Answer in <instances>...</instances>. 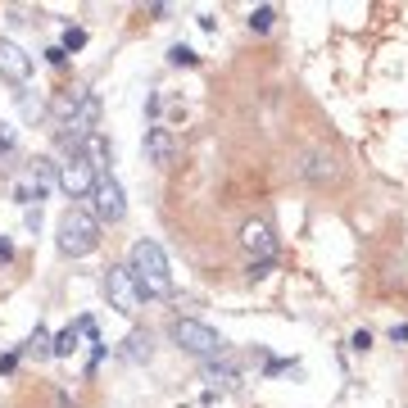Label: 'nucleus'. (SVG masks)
I'll return each instance as SVG.
<instances>
[{"label": "nucleus", "instance_id": "1", "mask_svg": "<svg viewBox=\"0 0 408 408\" xmlns=\"http://www.w3.org/2000/svg\"><path fill=\"white\" fill-rule=\"evenodd\" d=\"M127 272H132L136 291H141V300L145 295H172V272H168V258L159 250V241H145V236L136 241L127 250Z\"/></svg>", "mask_w": 408, "mask_h": 408}, {"label": "nucleus", "instance_id": "2", "mask_svg": "<svg viewBox=\"0 0 408 408\" xmlns=\"http://www.w3.org/2000/svg\"><path fill=\"white\" fill-rule=\"evenodd\" d=\"M55 245H59V254H68V258H86L100 245V222H95L86 209H64L55 222Z\"/></svg>", "mask_w": 408, "mask_h": 408}, {"label": "nucleus", "instance_id": "3", "mask_svg": "<svg viewBox=\"0 0 408 408\" xmlns=\"http://www.w3.org/2000/svg\"><path fill=\"white\" fill-rule=\"evenodd\" d=\"M168 336H172V345H177V350H187V354H195V358H204V363H214V358L227 354V340H222L214 327L195 323V318H172Z\"/></svg>", "mask_w": 408, "mask_h": 408}, {"label": "nucleus", "instance_id": "4", "mask_svg": "<svg viewBox=\"0 0 408 408\" xmlns=\"http://www.w3.org/2000/svg\"><path fill=\"white\" fill-rule=\"evenodd\" d=\"M105 300H109V308H118L122 318H132L136 308H141V291H136L127 263H109L105 268Z\"/></svg>", "mask_w": 408, "mask_h": 408}, {"label": "nucleus", "instance_id": "5", "mask_svg": "<svg viewBox=\"0 0 408 408\" xmlns=\"http://www.w3.org/2000/svg\"><path fill=\"white\" fill-rule=\"evenodd\" d=\"M55 187L68 195V200H91V187H95V172L82 155L73 159H59L55 164Z\"/></svg>", "mask_w": 408, "mask_h": 408}, {"label": "nucleus", "instance_id": "6", "mask_svg": "<svg viewBox=\"0 0 408 408\" xmlns=\"http://www.w3.org/2000/svg\"><path fill=\"white\" fill-rule=\"evenodd\" d=\"M122 214H127V200H122V187L114 172H100L91 187V218L95 222H118Z\"/></svg>", "mask_w": 408, "mask_h": 408}, {"label": "nucleus", "instance_id": "7", "mask_svg": "<svg viewBox=\"0 0 408 408\" xmlns=\"http://www.w3.org/2000/svg\"><path fill=\"white\" fill-rule=\"evenodd\" d=\"M300 177L313 182V187H327V182H336V177H340L336 155H331V150H304V159H300Z\"/></svg>", "mask_w": 408, "mask_h": 408}, {"label": "nucleus", "instance_id": "8", "mask_svg": "<svg viewBox=\"0 0 408 408\" xmlns=\"http://www.w3.org/2000/svg\"><path fill=\"white\" fill-rule=\"evenodd\" d=\"M0 78L14 82V86H23V82L32 78V55L23 51V46L5 41V36H0Z\"/></svg>", "mask_w": 408, "mask_h": 408}, {"label": "nucleus", "instance_id": "9", "mask_svg": "<svg viewBox=\"0 0 408 408\" xmlns=\"http://www.w3.org/2000/svg\"><path fill=\"white\" fill-rule=\"evenodd\" d=\"M241 245L250 250V258H277V236H272V227L263 218H250L241 227Z\"/></svg>", "mask_w": 408, "mask_h": 408}, {"label": "nucleus", "instance_id": "10", "mask_svg": "<svg viewBox=\"0 0 408 408\" xmlns=\"http://www.w3.org/2000/svg\"><path fill=\"white\" fill-rule=\"evenodd\" d=\"M172 155H177V145H172V132L159 127V122H150V127H145V159H150L155 168H168Z\"/></svg>", "mask_w": 408, "mask_h": 408}, {"label": "nucleus", "instance_id": "11", "mask_svg": "<svg viewBox=\"0 0 408 408\" xmlns=\"http://www.w3.org/2000/svg\"><path fill=\"white\" fill-rule=\"evenodd\" d=\"M82 159L91 164V172H95V177H100V172L109 168V159H114V150H109V141H105L100 132H91V136L82 141Z\"/></svg>", "mask_w": 408, "mask_h": 408}, {"label": "nucleus", "instance_id": "12", "mask_svg": "<svg viewBox=\"0 0 408 408\" xmlns=\"http://www.w3.org/2000/svg\"><path fill=\"white\" fill-rule=\"evenodd\" d=\"M204 381H214L218 390H231V386H236V381H241V367L231 363V358H222V363L214 358V363L204 367Z\"/></svg>", "mask_w": 408, "mask_h": 408}, {"label": "nucleus", "instance_id": "13", "mask_svg": "<svg viewBox=\"0 0 408 408\" xmlns=\"http://www.w3.org/2000/svg\"><path fill=\"white\" fill-rule=\"evenodd\" d=\"M14 100H19V114L28 118V122H41V118H51V105H46L41 95H32V91H14Z\"/></svg>", "mask_w": 408, "mask_h": 408}, {"label": "nucleus", "instance_id": "14", "mask_svg": "<svg viewBox=\"0 0 408 408\" xmlns=\"http://www.w3.org/2000/svg\"><path fill=\"white\" fill-rule=\"evenodd\" d=\"M122 354H127L132 358V363H150V331H132V336L127 340H122Z\"/></svg>", "mask_w": 408, "mask_h": 408}, {"label": "nucleus", "instance_id": "15", "mask_svg": "<svg viewBox=\"0 0 408 408\" xmlns=\"http://www.w3.org/2000/svg\"><path fill=\"white\" fill-rule=\"evenodd\" d=\"M28 182H36L41 191L55 187V164L51 159H28Z\"/></svg>", "mask_w": 408, "mask_h": 408}, {"label": "nucleus", "instance_id": "16", "mask_svg": "<svg viewBox=\"0 0 408 408\" xmlns=\"http://www.w3.org/2000/svg\"><path fill=\"white\" fill-rule=\"evenodd\" d=\"M14 200H19L23 209H41V200H46V191L36 187V182H19V187H14Z\"/></svg>", "mask_w": 408, "mask_h": 408}, {"label": "nucleus", "instance_id": "17", "mask_svg": "<svg viewBox=\"0 0 408 408\" xmlns=\"http://www.w3.org/2000/svg\"><path fill=\"white\" fill-rule=\"evenodd\" d=\"M73 350H78V327H64V331L51 340V354H55V358H68Z\"/></svg>", "mask_w": 408, "mask_h": 408}, {"label": "nucleus", "instance_id": "18", "mask_svg": "<svg viewBox=\"0 0 408 408\" xmlns=\"http://www.w3.org/2000/svg\"><path fill=\"white\" fill-rule=\"evenodd\" d=\"M168 64H177V68H195V64H200V55H195L191 51V46H172V51H168Z\"/></svg>", "mask_w": 408, "mask_h": 408}, {"label": "nucleus", "instance_id": "19", "mask_svg": "<svg viewBox=\"0 0 408 408\" xmlns=\"http://www.w3.org/2000/svg\"><path fill=\"white\" fill-rule=\"evenodd\" d=\"M28 350H32L36 358H55V354H51V336H46V327H41V323H36V331L28 336Z\"/></svg>", "mask_w": 408, "mask_h": 408}, {"label": "nucleus", "instance_id": "20", "mask_svg": "<svg viewBox=\"0 0 408 408\" xmlns=\"http://www.w3.org/2000/svg\"><path fill=\"white\" fill-rule=\"evenodd\" d=\"M272 23H277V9H272V5H258L254 14H250V28H254V32H268Z\"/></svg>", "mask_w": 408, "mask_h": 408}, {"label": "nucleus", "instance_id": "21", "mask_svg": "<svg viewBox=\"0 0 408 408\" xmlns=\"http://www.w3.org/2000/svg\"><path fill=\"white\" fill-rule=\"evenodd\" d=\"M59 46H64V55L82 51V46H86V28H64V41H59Z\"/></svg>", "mask_w": 408, "mask_h": 408}, {"label": "nucleus", "instance_id": "22", "mask_svg": "<svg viewBox=\"0 0 408 408\" xmlns=\"http://www.w3.org/2000/svg\"><path fill=\"white\" fill-rule=\"evenodd\" d=\"M14 141H19L14 127H9V122H0V155H9V150H14Z\"/></svg>", "mask_w": 408, "mask_h": 408}, {"label": "nucleus", "instance_id": "23", "mask_svg": "<svg viewBox=\"0 0 408 408\" xmlns=\"http://www.w3.org/2000/svg\"><path fill=\"white\" fill-rule=\"evenodd\" d=\"M268 272H272V258H250V277L254 281H263Z\"/></svg>", "mask_w": 408, "mask_h": 408}, {"label": "nucleus", "instance_id": "24", "mask_svg": "<svg viewBox=\"0 0 408 408\" xmlns=\"http://www.w3.org/2000/svg\"><path fill=\"white\" fill-rule=\"evenodd\" d=\"M367 345H372V331H354V336H350V350H358V354H363Z\"/></svg>", "mask_w": 408, "mask_h": 408}, {"label": "nucleus", "instance_id": "25", "mask_svg": "<svg viewBox=\"0 0 408 408\" xmlns=\"http://www.w3.org/2000/svg\"><path fill=\"white\" fill-rule=\"evenodd\" d=\"M263 372H268V377H277V372H291V363H286V358H268V363H263Z\"/></svg>", "mask_w": 408, "mask_h": 408}, {"label": "nucleus", "instance_id": "26", "mask_svg": "<svg viewBox=\"0 0 408 408\" xmlns=\"http://www.w3.org/2000/svg\"><path fill=\"white\" fill-rule=\"evenodd\" d=\"M390 340H394V345H408V323H399V327H390Z\"/></svg>", "mask_w": 408, "mask_h": 408}, {"label": "nucleus", "instance_id": "27", "mask_svg": "<svg viewBox=\"0 0 408 408\" xmlns=\"http://www.w3.org/2000/svg\"><path fill=\"white\" fill-rule=\"evenodd\" d=\"M46 59H51V64L59 68V64H64V59H68V55H64V46H51V51H46Z\"/></svg>", "mask_w": 408, "mask_h": 408}, {"label": "nucleus", "instance_id": "28", "mask_svg": "<svg viewBox=\"0 0 408 408\" xmlns=\"http://www.w3.org/2000/svg\"><path fill=\"white\" fill-rule=\"evenodd\" d=\"M14 367H19V354H5V358H0V372H5V377L14 372Z\"/></svg>", "mask_w": 408, "mask_h": 408}, {"label": "nucleus", "instance_id": "29", "mask_svg": "<svg viewBox=\"0 0 408 408\" xmlns=\"http://www.w3.org/2000/svg\"><path fill=\"white\" fill-rule=\"evenodd\" d=\"M9 258H14V245H9L5 236H0V263H9Z\"/></svg>", "mask_w": 408, "mask_h": 408}]
</instances>
